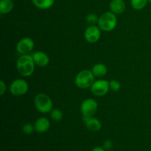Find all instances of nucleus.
<instances>
[{
	"label": "nucleus",
	"mask_w": 151,
	"mask_h": 151,
	"mask_svg": "<svg viewBox=\"0 0 151 151\" xmlns=\"http://www.w3.org/2000/svg\"><path fill=\"white\" fill-rule=\"evenodd\" d=\"M35 63L30 55H22L17 60L16 69L23 77H29L35 71Z\"/></svg>",
	"instance_id": "obj_1"
},
{
	"label": "nucleus",
	"mask_w": 151,
	"mask_h": 151,
	"mask_svg": "<svg viewBox=\"0 0 151 151\" xmlns=\"http://www.w3.org/2000/svg\"><path fill=\"white\" fill-rule=\"evenodd\" d=\"M34 5L38 9L47 10L54 4L55 0H32Z\"/></svg>",
	"instance_id": "obj_16"
},
{
	"label": "nucleus",
	"mask_w": 151,
	"mask_h": 151,
	"mask_svg": "<svg viewBox=\"0 0 151 151\" xmlns=\"http://www.w3.org/2000/svg\"><path fill=\"white\" fill-rule=\"evenodd\" d=\"M32 56L35 65L40 67H45L50 63V58L44 52L37 51L34 52Z\"/></svg>",
	"instance_id": "obj_10"
},
{
	"label": "nucleus",
	"mask_w": 151,
	"mask_h": 151,
	"mask_svg": "<svg viewBox=\"0 0 151 151\" xmlns=\"http://www.w3.org/2000/svg\"><path fill=\"white\" fill-rule=\"evenodd\" d=\"M147 1L148 0H131V4L134 10H141L147 5Z\"/></svg>",
	"instance_id": "obj_17"
},
{
	"label": "nucleus",
	"mask_w": 151,
	"mask_h": 151,
	"mask_svg": "<svg viewBox=\"0 0 151 151\" xmlns=\"http://www.w3.org/2000/svg\"><path fill=\"white\" fill-rule=\"evenodd\" d=\"M50 116L55 122H59L63 119V114L60 109H53L50 112Z\"/></svg>",
	"instance_id": "obj_18"
},
{
	"label": "nucleus",
	"mask_w": 151,
	"mask_h": 151,
	"mask_svg": "<svg viewBox=\"0 0 151 151\" xmlns=\"http://www.w3.org/2000/svg\"><path fill=\"white\" fill-rule=\"evenodd\" d=\"M113 147V142L111 140H106L103 143V148L106 150H110Z\"/></svg>",
	"instance_id": "obj_22"
},
{
	"label": "nucleus",
	"mask_w": 151,
	"mask_h": 151,
	"mask_svg": "<svg viewBox=\"0 0 151 151\" xmlns=\"http://www.w3.org/2000/svg\"><path fill=\"white\" fill-rule=\"evenodd\" d=\"M95 76L92 73L91 70L83 69L78 72L75 79V83L77 86L81 89H86L91 88L92 84L94 83Z\"/></svg>",
	"instance_id": "obj_3"
},
{
	"label": "nucleus",
	"mask_w": 151,
	"mask_h": 151,
	"mask_svg": "<svg viewBox=\"0 0 151 151\" xmlns=\"http://www.w3.org/2000/svg\"><path fill=\"white\" fill-rule=\"evenodd\" d=\"M109 86H110V90L113 92H117L120 90L121 84L116 80H111L109 81Z\"/></svg>",
	"instance_id": "obj_20"
},
{
	"label": "nucleus",
	"mask_w": 151,
	"mask_h": 151,
	"mask_svg": "<svg viewBox=\"0 0 151 151\" xmlns=\"http://www.w3.org/2000/svg\"><path fill=\"white\" fill-rule=\"evenodd\" d=\"M35 42L29 37H24L19 40L16 45V50L19 54L29 55L34 49Z\"/></svg>",
	"instance_id": "obj_8"
},
{
	"label": "nucleus",
	"mask_w": 151,
	"mask_h": 151,
	"mask_svg": "<svg viewBox=\"0 0 151 151\" xmlns=\"http://www.w3.org/2000/svg\"><path fill=\"white\" fill-rule=\"evenodd\" d=\"M35 131V126L30 123H26L22 127V131L27 135H30Z\"/></svg>",
	"instance_id": "obj_21"
},
{
	"label": "nucleus",
	"mask_w": 151,
	"mask_h": 151,
	"mask_svg": "<svg viewBox=\"0 0 151 151\" xmlns=\"http://www.w3.org/2000/svg\"><path fill=\"white\" fill-rule=\"evenodd\" d=\"M117 25V18L116 14L111 11H108L103 13L99 18L97 26L101 30L105 32H111L116 28Z\"/></svg>",
	"instance_id": "obj_2"
},
{
	"label": "nucleus",
	"mask_w": 151,
	"mask_h": 151,
	"mask_svg": "<svg viewBox=\"0 0 151 151\" xmlns=\"http://www.w3.org/2000/svg\"><path fill=\"white\" fill-rule=\"evenodd\" d=\"M91 72L95 77L101 78L105 76L108 72L107 66L103 63H97L91 69Z\"/></svg>",
	"instance_id": "obj_14"
},
{
	"label": "nucleus",
	"mask_w": 151,
	"mask_h": 151,
	"mask_svg": "<svg viewBox=\"0 0 151 151\" xmlns=\"http://www.w3.org/2000/svg\"><path fill=\"white\" fill-rule=\"evenodd\" d=\"M84 37L86 41L91 44H94L100 40L101 37V29L98 26L90 25L84 32Z\"/></svg>",
	"instance_id": "obj_9"
},
{
	"label": "nucleus",
	"mask_w": 151,
	"mask_h": 151,
	"mask_svg": "<svg viewBox=\"0 0 151 151\" xmlns=\"http://www.w3.org/2000/svg\"><path fill=\"white\" fill-rule=\"evenodd\" d=\"M83 120L89 131H98L101 129L102 124L98 119L93 116H83Z\"/></svg>",
	"instance_id": "obj_11"
},
{
	"label": "nucleus",
	"mask_w": 151,
	"mask_h": 151,
	"mask_svg": "<svg viewBox=\"0 0 151 151\" xmlns=\"http://www.w3.org/2000/svg\"><path fill=\"white\" fill-rule=\"evenodd\" d=\"M6 84L3 81H0V95L2 96L6 91Z\"/></svg>",
	"instance_id": "obj_23"
},
{
	"label": "nucleus",
	"mask_w": 151,
	"mask_h": 151,
	"mask_svg": "<svg viewBox=\"0 0 151 151\" xmlns=\"http://www.w3.org/2000/svg\"><path fill=\"white\" fill-rule=\"evenodd\" d=\"M98 109V103L92 98L86 99L81 105V112L83 116H93Z\"/></svg>",
	"instance_id": "obj_6"
},
{
	"label": "nucleus",
	"mask_w": 151,
	"mask_h": 151,
	"mask_svg": "<svg viewBox=\"0 0 151 151\" xmlns=\"http://www.w3.org/2000/svg\"><path fill=\"white\" fill-rule=\"evenodd\" d=\"M99 18L100 17H98L95 13H89L86 17V20L87 23L90 24L91 25H94L95 24L98 23Z\"/></svg>",
	"instance_id": "obj_19"
},
{
	"label": "nucleus",
	"mask_w": 151,
	"mask_h": 151,
	"mask_svg": "<svg viewBox=\"0 0 151 151\" xmlns=\"http://www.w3.org/2000/svg\"><path fill=\"white\" fill-rule=\"evenodd\" d=\"M10 92L12 95L22 96L27 94L29 90V85L24 79H16L10 83Z\"/></svg>",
	"instance_id": "obj_5"
},
{
	"label": "nucleus",
	"mask_w": 151,
	"mask_h": 151,
	"mask_svg": "<svg viewBox=\"0 0 151 151\" xmlns=\"http://www.w3.org/2000/svg\"><path fill=\"white\" fill-rule=\"evenodd\" d=\"M34 104L37 110L42 114L51 112L53 109V102L47 94L40 93L35 96L34 99Z\"/></svg>",
	"instance_id": "obj_4"
},
{
	"label": "nucleus",
	"mask_w": 151,
	"mask_h": 151,
	"mask_svg": "<svg viewBox=\"0 0 151 151\" xmlns=\"http://www.w3.org/2000/svg\"><path fill=\"white\" fill-rule=\"evenodd\" d=\"M35 131L40 134L47 132L50 127V122L49 119L46 117H40L35 121Z\"/></svg>",
	"instance_id": "obj_12"
},
{
	"label": "nucleus",
	"mask_w": 151,
	"mask_h": 151,
	"mask_svg": "<svg viewBox=\"0 0 151 151\" xmlns=\"http://www.w3.org/2000/svg\"><path fill=\"white\" fill-rule=\"evenodd\" d=\"M90 88L93 94L97 97H102V96L106 95L110 90L109 82L106 80H97L94 81Z\"/></svg>",
	"instance_id": "obj_7"
},
{
	"label": "nucleus",
	"mask_w": 151,
	"mask_h": 151,
	"mask_svg": "<svg viewBox=\"0 0 151 151\" xmlns=\"http://www.w3.org/2000/svg\"><path fill=\"white\" fill-rule=\"evenodd\" d=\"M91 151H106L103 147H95L92 149Z\"/></svg>",
	"instance_id": "obj_24"
},
{
	"label": "nucleus",
	"mask_w": 151,
	"mask_h": 151,
	"mask_svg": "<svg viewBox=\"0 0 151 151\" xmlns=\"http://www.w3.org/2000/svg\"><path fill=\"white\" fill-rule=\"evenodd\" d=\"M109 7L112 13L115 14H121L125 11V3L123 0H111Z\"/></svg>",
	"instance_id": "obj_13"
},
{
	"label": "nucleus",
	"mask_w": 151,
	"mask_h": 151,
	"mask_svg": "<svg viewBox=\"0 0 151 151\" xmlns=\"http://www.w3.org/2000/svg\"><path fill=\"white\" fill-rule=\"evenodd\" d=\"M14 4L12 0H1L0 1V13L1 14H7L13 10Z\"/></svg>",
	"instance_id": "obj_15"
},
{
	"label": "nucleus",
	"mask_w": 151,
	"mask_h": 151,
	"mask_svg": "<svg viewBox=\"0 0 151 151\" xmlns=\"http://www.w3.org/2000/svg\"><path fill=\"white\" fill-rule=\"evenodd\" d=\"M148 1H149V2H150V3H151V0H148Z\"/></svg>",
	"instance_id": "obj_25"
}]
</instances>
